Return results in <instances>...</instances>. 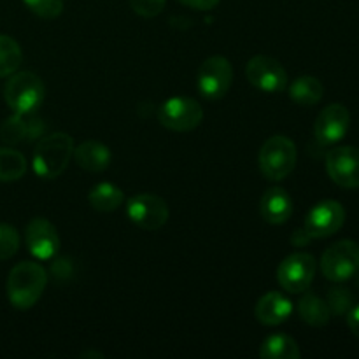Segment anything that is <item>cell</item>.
<instances>
[{
    "label": "cell",
    "instance_id": "cell-1",
    "mask_svg": "<svg viewBox=\"0 0 359 359\" xmlns=\"http://www.w3.org/2000/svg\"><path fill=\"white\" fill-rule=\"evenodd\" d=\"M46 284L48 273L44 266L35 262H21L11 270L7 277V298L13 307L27 311L41 300Z\"/></svg>",
    "mask_w": 359,
    "mask_h": 359
},
{
    "label": "cell",
    "instance_id": "cell-2",
    "mask_svg": "<svg viewBox=\"0 0 359 359\" xmlns=\"http://www.w3.org/2000/svg\"><path fill=\"white\" fill-rule=\"evenodd\" d=\"M74 154V140L69 133H53L39 140L34 151V170L42 179H56L65 172Z\"/></svg>",
    "mask_w": 359,
    "mask_h": 359
},
{
    "label": "cell",
    "instance_id": "cell-3",
    "mask_svg": "<svg viewBox=\"0 0 359 359\" xmlns=\"http://www.w3.org/2000/svg\"><path fill=\"white\" fill-rule=\"evenodd\" d=\"M297 146L286 135H273L259 149V170L270 181H283L297 165Z\"/></svg>",
    "mask_w": 359,
    "mask_h": 359
},
{
    "label": "cell",
    "instance_id": "cell-4",
    "mask_svg": "<svg viewBox=\"0 0 359 359\" xmlns=\"http://www.w3.org/2000/svg\"><path fill=\"white\" fill-rule=\"evenodd\" d=\"M46 95L44 83L41 77L34 72H14L4 88V98L6 104L14 112H34L42 104Z\"/></svg>",
    "mask_w": 359,
    "mask_h": 359
},
{
    "label": "cell",
    "instance_id": "cell-5",
    "mask_svg": "<svg viewBox=\"0 0 359 359\" xmlns=\"http://www.w3.org/2000/svg\"><path fill=\"white\" fill-rule=\"evenodd\" d=\"M321 272L332 283H346L359 272V244L339 241L321 256Z\"/></svg>",
    "mask_w": 359,
    "mask_h": 359
},
{
    "label": "cell",
    "instance_id": "cell-6",
    "mask_svg": "<svg viewBox=\"0 0 359 359\" xmlns=\"http://www.w3.org/2000/svg\"><path fill=\"white\" fill-rule=\"evenodd\" d=\"M318 270V262L309 252H294L284 258L277 269V280L287 293L298 294L309 290Z\"/></svg>",
    "mask_w": 359,
    "mask_h": 359
},
{
    "label": "cell",
    "instance_id": "cell-7",
    "mask_svg": "<svg viewBox=\"0 0 359 359\" xmlns=\"http://www.w3.org/2000/svg\"><path fill=\"white\" fill-rule=\"evenodd\" d=\"M158 119L172 132H191L202 123L203 109L189 97H174L160 105Z\"/></svg>",
    "mask_w": 359,
    "mask_h": 359
},
{
    "label": "cell",
    "instance_id": "cell-8",
    "mask_svg": "<svg viewBox=\"0 0 359 359\" xmlns=\"http://www.w3.org/2000/svg\"><path fill=\"white\" fill-rule=\"evenodd\" d=\"M233 83V67L224 56H210L200 65L196 84L205 98L217 100L230 91Z\"/></svg>",
    "mask_w": 359,
    "mask_h": 359
},
{
    "label": "cell",
    "instance_id": "cell-9",
    "mask_svg": "<svg viewBox=\"0 0 359 359\" xmlns=\"http://www.w3.org/2000/svg\"><path fill=\"white\" fill-rule=\"evenodd\" d=\"M126 214H128L130 221L142 230L156 231L167 224L168 205L161 196L142 193V195H135L128 200Z\"/></svg>",
    "mask_w": 359,
    "mask_h": 359
},
{
    "label": "cell",
    "instance_id": "cell-10",
    "mask_svg": "<svg viewBox=\"0 0 359 359\" xmlns=\"http://www.w3.org/2000/svg\"><path fill=\"white\" fill-rule=\"evenodd\" d=\"M249 83L265 93H280L287 88V72L280 62L270 56H255L245 65Z\"/></svg>",
    "mask_w": 359,
    "mask_h": 359
},
{
    "label": "cell",
    "instance_id": "cell-11",
    "mask_svg": "<svg viewBox=\"0 0 359 359\" xmlns=\"http://www.w3.org/2000/svg\"><path fill=\"white\" fill-rule=\"evenodd\" d=\"M346 223V209L337 200H323L305 217L304 230L311 238H326L335 235Z\"/></svg>",
    "mask_w": 359,
    "mask_h": 359
},
{
    "label": "cell",
    "instance_id": "cell-12",
    "mask_svg": "<svg viewBox=\"0 0 359 359\" xmlns=\"http://www.w3.org/2000/svg\"><path fill=\"white\" fill-rule=\"evenodd\" d=\"M326 170L330 179L340 188H359V147L340 146L326 156Z\"/></svg>",
    "mask_w": 359,
    "mask_h": 359
},
{
    "label": "cell",
    "instance_id": "cell-13",
    "mask_svg": "<svg viewBox=\"0 0 359 359\" xmlns=\"http://www.w3.org/2000/svg\"><path fill=\"white\" fill-rule=\"evenodd\" d=\"M351 112L344 104H330L319 112L314 125V135L323 146L340 142L349 132Z\"/></svg>",
    "mask_w": 359,
    "mask_h": 359
},
{
    "label": "cell",
    "instance_id": "cell-14",
    "mask_svg": "<svg viewBox=\"0 0 359 359\" xmlns=\"http://www.w3.org/2000/svg\"><path fill=\"white\" fill-rule=\"evenodd\" d=\"M25 241L27 248L34 258L53 259L60 251V237L56 228L53 226L51 221L46 217H35L28 223L27 231H25Z\"/></svg>",
    "mask_w": 359,
    "mask_h": 359
},
{
    "label": "cell",
    "instance_id": "cell-15",
    "mask_svg": "<svg viewBox=\"0 0 359 359\" xmlns=\"http://www.w3.org/2000/svg\"><path fill=\"white\" fill-rule=\"evenodd\" d=\"M255 314L256 319L265 326L283 325L293 314V304H291L290 298L284 297L279 291H270L259 298Z\"/></svg>",
    "mask_w": 359,
    "mask_h": 359
},
{
    "label": "cell",
    "instance_id": "cell-16",
    "mask_svg": "<svg viewBox=\"0 0 359 359\" xmlns=\"http://www.w3.org/2000/svg\"><path fill=\"white\" fill-rule=\"evenodd\" d=\"M44 130L41 119L34 118L32 112L21 114V112H14V116L7 118L6 121L0 125V139L7 144H18L23 140L35 139Z\"/></svg>",
    "mask_w": 359,
    "mask_h": 359
},
{
    "label": "cell",
    "instance_id": "cell-17",
    "mask_svg": "<svg viewBox=\"0 0 359 359\" xmlns=\"http://www.w3.org/2000/svg\"><path fill=\"white\" fill-rule=\"evenodd\" d=\"M262 217L270 224H284L293 214V200L283 188L266 189L259 203Z\"/></svg>",
    "mask_w": 359,
    "mask_h": 359
},
{
    "label": "cell",
    "instance_id": "cell-18",
    "mask_svg": "<svg viewBox=\"0 0 359 359\" xmlns=\"http://www.w3.org/2000/svg\"><path fill=\"white\" fill-rule=\"evenodd\" d=\"M74 160L81 168L88 172H104L111 165L112 154L105 144L97 140H86L74 147Z\"/></svg>",
    "mask_w": 359,
    "mask_h": 359
},
{
    "label": "cell",
    "instance_id": "cell-19",
    "mask_svg": "<svg viewBox=\"0 0 359 359\" xmlns=\"http://www.w3.org/2000/svg\"><path fill=\"white\" fill-rule=\"evenodd\" d=\"M298 314H300L302 321L319 328V326H325L330 323L332 309H330L328 302H325L318 294L305 293L302 300L298 302Z\"/></svg>",
    "mask_w": 359,
    "mask_h": 359
},
{
    "label": "cell",
    "instance_id": "cell-20",
    "mask_svg": "<svg viewBox=\"0 0 359 359\" xmlns=\"http://www.w3.org/2000/svg\"><path fill=\"white\" fill-rule=\"evenodd\" d=\"M325 95V86L314 76H300L291 83L290 98L298 105L311 107L316 105Z\"/></svg>",
    "mask_w": 359,
    "mask_h": 359
},
{
    "label": "cell",
    "instance_id": "cell-21",
    "mask_svg": "<svg viewBox=\"0 0 359 359\" xmlns=\"http://www.w3.org/2000/svg\"><path fill=\"white\" fill-rule=\"evenodd\" d=\"M88 202L98 212H114L123 205L125 195L118 186L111 184V182H100L91 188Z\"/></svg>",
    "mask_w": 359,
    "mask_h": 359
},
{
    "label": "cell",
    "instance_id": "cell-22",
    "mask_svg": "<svg viewBox=\"0 0 359 359\" xmlns=\"http://www.w3.org/2000/svg\"><path fill=\"white\" fill-rule=\"evenodd\" d=\"M300 356L297 340L284 333L270 335L259 347V358L263 359H298Z\"/></svg>",
    "mask_w": 359,
    "mask_h": 359
},
{
    "label": "cell",
    "instance_id": "cell-23",
    "mask_svg": "<svg viewBox=\"0 0 359 359\" xmlns=\"http://www.w3.org/2000/svg\"><path fill=\"white\" fill-rule=\"evenodd\" d=\"M27 172V160L23 154L11 147H0V182H13Z\"/></svg>",
    "mask_w": 359,
    "mask_h": 359
},
{
    "label": "cell",
    "instance_id": "cell-24",
    "mask_svg": "<svg viewBox=\"0 0 359 359\" xmlns=\"http://www.w3.org/2000/svg\"><path fill=\"white\" fill-rule=\"evenodd\" d=\"M23 62V51L20 44L9 35H0V77L16 72Z\"/></svg>",
    "mask_w": 359,
    "mask_h": 359
},
{
    "label": "cell",
    "instance_id": "cell-25",
    "mask_svg": "<svg viewBox=\"0 0 359 359\" xmlns=\"http://www.w3.org/2000/svg\"><path fill=\"white\" fill-rule=\"evenodd\" d=\"M20 249V233L11 224L0 223V262L9 259Z\"/></svg>",
    "mask_w": 359,
    "mask_h": 359
},
{
    "label": "cell",
    "instance_id": "cell-26",
    "mask_svg": "<svg viewBox=\"0 0 359 359\" xmlns=\"http://www.w3.org/2000/svg\"><path fill=\"white\" fill-rule=\"evenodd\" d=\"M25 6L44 20H53L63 13V0H23Z\"/></svg>",
    "mask_w": 359,
    "mask_h": 359
},
{
    "label": "cell",
    "instance_id": "cell-27",
    "mask_svg": "<svg viewBox=\"0 0 359 359\" xmlns=\"http://www.w3.org/2000/svg\"><path fill=\"white\" fill-rule=\"evenodd\" d=\"M328 305L332 314H344L353 305V294L346 287H333L328 294Z\"/></svg>",
    "mask_w": 359,
    "mask_h": 359
},
{
    "label": "cell",
    "instance_id": "cell-28",
    "mask_svg": "<svg viewBox=\"0 0 359 359\" xmlns=\"http://www.w3.org/2000/svg\"><path fill=\"white\" fill-rule=\"evenodd\" d=\"M167 0H130L133 13L142 18H154L165 9Z\"/></svg>",
    "mask_w": 359,
    "mask_h": 359
},
{
    "label": "cell",
    "instance_id": "cell-29",
    "mask_svg": "<svg viewBox=\"0 0 359 359\" xmlns=\"http://www.w3.org/2000/svg\"><path fill=\"white\" fill-rule=\"evenodd\" d=\"M179 2L184 4V6L188 7H193V9L209 11V9H214L221 0H179Z\"/></svg>",
    "mask_w": 359,
    "mask_h": 359
},
{
    "label": "cell",
    "instance_id": "cell-30",
    "mask_svg": "<svg viewBox=\"0 0 359 359\" xmlns=\"http://www.w3.org/2000/svg\"><path fill=\"white\" fill-rule=\"evenodd\" d=\"M51 273L56 277H67L72 273V270H70V263L67 262V259H56L55 265L51 266Z\"/></svg>",
    "mask_w": 359,
    "mask_h": 359
},
{
    "label": "cell",
    "instance_id": "cell-31",
    "mask_svg": "<svg viewBox=\"0 0 359 359\" xmlns=\"http://www.w3.org/2000/svg\"><path fill=\"white\" fill-rule=\"evenodd\" d=\"M347 325H349V330L353 332V335H356L359 339V305L347 314Z\"/></svg>",
    "mask_w": 359,
    "mask_h": 359
}]
</instances>
